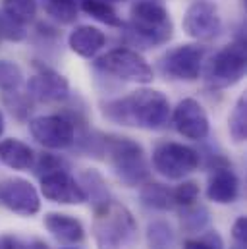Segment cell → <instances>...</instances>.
Wrapping results in <instances>:
<instances>
[{
    "mask_svg": "<svg viewBox=\"0 0 247 249\" xmlns=\"http://www.w3.org/2000/svg\"><path fill=\"white\" fill-rule=\"evenodd\" d=\"M170 101L159 89H137L125 97L106 101L103 105V116L114 124L139 127V129H160L168 124Z\"/></svg>",
    "mask_w": 247,
    "mask_h": 249,
    "instance_id": "cell-1",
    "label": "cell"
},
{
    "mask_svg": "<svg viewBox=\"0 0 247 249\" xmlns=\"http://www.w3.org/2000/svg\"><path fill=\"white\" fill-rule=\"evenodd\" d=\"M129 33L145 49L166 45L174 35L168 8L159 0H135L129 10Z\"/></svg>",
    "mask_w": 247,
    "mask_h": 249,
    "instance_id": "cell-2",
    "label": "cell"
},
{
    "mask_svg": "<svg viewBox=\"0 0 247 249\" xmlns=\"http://www.w3.org/2000/svg\"><path fill=\"white\" fill-rule=\"evenodd\" d=\"M105 155L116 178L125 187H139L149 182L151 166L143 147L124 135H106L103 139Z\"/></svg>",
    "mask_w": 247,
    "mask_h": 249,
    "instance_id": "cell-3",
    "label": "cell"
},
{
    "mask_svg": "<svg viewBox=\"0 0 247 249\" xmlns=\"http://www.w3.org/2000/svg\"><path fill=\"white\" fill-rule=\"evenodd\" d=\"M93 234L101 249H127L137 238V222L127 207L110 199L95 207Z\"/></svg>",
    "mask_w": 247,
    "mask_h": 249,
    "instance_id": "cell-4",
    "label": "cell"
},
{
    "mask_svg": "<svg viewBox=\"0 0 247 249\" xmlns=\"http://www.w3.org/2000/svg\"><path fill=\"white\" fill-rule=\"evenodd\" d=\"M247 70V53L244 41H234L222 47L218 53L211 56V60L203 64V79L209 89H228L240 83Z\"/></svg>",
    "mask_w": 247,
    "mask_h": 249,
    "instance_id": "cell-5",
    "label": "cell"
},
{
    "mask_svg": "<svg viewBox=\"0 0 247 249\" xmlns=\"http://www.w3.org/2000/svg\"><path fill=\"white\" fill-rule=\"evenodd\" d=\"M201 164V155L176 141H162L153 151V168L166 180H184Z\"/></svg>",
    "mask_w": 247,
    "mask_h": 249,
    "instance_id": "cell-6",
    "label": "cell"
},
{
    "mask_svg": "<svg viewBox=\"0 0 247 249\" xmlns=\"http://www.w3.org/2000/svg\"><path fill=\"white\" fill-rule=\"evenodd\" d=\"M97 68L122 81L147 85L155 79L153 68L133 49H112L97 60Z\"/></svg>",
    "mask_w": 247,
    "mask_h": 249,
    "instance_id": "cell-7",
    "label": "cell"
},
{
    "mask_svg": "<svg viewBox=\"0 0 247 249\" xmlns=\"http://www.w3.org/2000/svg\"><path fill=\"white\" fill-rule=\"evenodd\" d=\"M205 54H207V47H203L199 43L178 45L162 56L160 68H162L164 75H168L172 79L195 81L201 77Z\"/></svg>",
    "mask_w": 247,
    "mask_h": 249,
    "instance_id": "cell-8",
    "label": "cell"
},
{
    "mask_svg": "<svg viewBox=\"0 0 247 249\" xmlns=\"http://www.w3.org/2000/svg\"><path fill=\"white\" fill-rule=\"evenodd\" d=\"M182 25L195 41H214L222 31L218 6L211 0H193L185 10Z\"/></svg>",
    "mask_w": 247,
    "mask_h": 249,
    "instance_id": "cell-9",
    "label": "cell"
},
{
    "mask_svg": "<svg viewBox=\"0 0 247 249\" xmlns=\"http://www.w3.org/2000/svg\"><path fill=\"white\" fill-rule=\"evenodd\" d=\"M29 133L47 149H68L75 141V124L62 114L37 116L29 120Z\"/></svg>",
    "mask_w": 247,
    "mask_h": 249,
    "instance_id": "cell-10",
    "label": "cell"
},
{
    "mask_svg": "<svg viewBox=\"0 0 247 249\" xmlns=\"http://www.w3.org/2000/svg\"><path fill=\"white\" fill-rule=\"evenodd\" d=\"M0 203L19 216H33L41 211L39 191L29 180L18 176L0 182Z\"/></svg>",
    "mask_w": 247,
    "mask_h": 249,
    "instance_id": "cell-11",
    "label": "cell"
},
{
    "mask_svg": "<svg viewBox=\"0 0 247 249\" xmlns=\"http://www.w3.org/2000/svg\"><path fill=\"white\" fill-rule=\"evenodd\" d=\"M170 114H172V122H174L176 131L180 135H184L185 139L203 141L211 131L207 110L195 99H182Z\"/></svg>",
    "mask_w": 247,
    "mask_h": 249,
    "instance_id": "cell-12",
    "label": "cell"
},
{
    "mask_svg": "<svg viewBox=\"0 0 247 249\" xmlns=\"http://www.w3.org/2000/svg\"><path fill=\"white\" fill-rule=\"evenodd\" d=\"M41 193L60 205H81L87 201L83 187L68 170H54L41 176Z\"/></svg>",
    "mask_w": 247,
    "mask_h": 249,
    "instance_id": "cell-13",
    "label": "cell"
},
{
    "mask_svg": "<svg viewBox=\"0 0 247 249\" xmlns=\"http://www.w3.org/2000/svg\"><path fill=\"white\" fill-rule=\"evenodd\" d=\"M27 91H29V97L35 99L37 103H47V105L62 103L70 97V83L56 70L43 66L35 75L29 77Z\"/></svg>",
    "mask_w": 247,
    "mask_h": 249,
    "instance_id": "cell-14",
    "label": "cell"
},
{
    "mask_svg": "<svg viewBox=\"0 0 247 249\" xmlns=\"http://www.w3.org/2000/svg\"><path fill=\"white\" fill-rule=\"evenodd\" d=\"M207 197L216 205H230L240 197V178L232 170V164H218L211 168L207 182Z\"/></svg>",
    "mask_w": 247,
    "mask_h": 249,
    "instance_id": "cell-15",
    "label": "cell"
},
{
    "mask_svg": "<svg viewBox=\"0 0 247 249\" xmlns=\"http://www.w3.org/2000/svg\"><path fill=\"white\" fill-rule=\"evenodd\" d=\"M45 228L62 244H79L85 240V228L83 224L71 216V214H64V213H47L43 218Z\"/></svg>",
    "mask_w": 247,
    "mask_h": 249,
    "instance_id": "cell-16",
    "label": "cell"
},
{
    "mask_svg": "<svg viewBox=\"0 0 247 249\" xmlns=\"http://www.w3.org/2000/svg\"><path fill=\"white\" fill-rule=\"evenodd\" d=\"M68 45L75 54L83 58H93L106 45V35L95 25H77L70 33Z\"/></svg>",
    "mask_w": 247,
    "mask_h": 249,
    "instance_id": "cell-17",
    "label": "cell"
},
{
    "mask_svg": "<svg viewBox=\"0 0 247 249\" xmlns=\"http://www.w3.org/2000/svg\"><path fill=\"white\" fill-rule=\"evenodd\" d=\"M0 162L12 170H27L35 162V153L21 139L8 137L0 141Z\"/></svg>",
    "mask_w": 247,
    "mask_h": 249,
    "instance_id": "cell-18",
    "label": "cell"
},
{
    "mask_svg": "<svg viewBox=\"0 0 247 249\" xmlns=\"http://www.w3.org/2000/svg\"><path fill=\"white\" fill-rule=\"evenodd\" d=\"M79 186L83 187L85 191V197L93 201V207H99V205H105L106 201H110V191L106 186V180L103 178V174L95 168H87L81 172L79 176Z\"/></svg>",
    "mask_w": 247,
    "mask_h": 249,
    "instance_id": "cell-19",
    "label": "cell"
},
{
    "mask_svg": "<svg viewBox=\"0 0 247 249\" xmlns=\"http://www.w3.org/2000/svg\"><path fill=\"white\" fill-rule=\"evenodd\" d=\"M141 203L149 209H157V211H170L176 207L174 197H172V189L164 184L159 182H145L141 187Z\"/></svg>",
    "mask_w": 247,
    "mask_h": 249,
    "instance_id": "cell-20",
    "label": "cell"
},
{
    "mask_svg": "<svg viewBox=\"0 0 247 249\" xmlns=\"http://www.w3.org/2000/svg\"><path fill=\"white\" fill-rule=\"evenodd\" d=\"M77 4H79V10H83L87 16L95 18L97 21H101L108 27H122L124 25L118 12L106 0H77Z\"/></svg>",
    "mask_w": 247,
    "mask_h": 249,
    "instance_id": "cell-21",
    "label": "cell"
},
{
    "mask_svg": "<svg viewBox=\"0 0 247 249\" xmlns=\"http://www.w3.org/2000/svg\"><path fill=\"white\" fill-rule=\"evenodd\" d=\"M209 222H211V213L203 205H195V203L187 205L180 214L182 230L187 234H201L209 226Z\"/></svg>",
    "mask_w": 247,
    "mask_h": 249,
    "instance_id": "cell-22",
    "label": "cell"
},
{
    "mask_svg": "<svg viewBox=\"0 0 247 249\" xmlns=\"http://www.w3.org/2000/svg\"><path fill=\"white\" fill-rule=\"evenodd\" d=\"M45 12L62 25H70L77 19L79 4L77 0H41Z\"/></svg>",
    "mask_w": 247,
    "mask_h": 249,
    "instance_id": "cell-23",
    "label": "cell"
},
{
    "mask_svg": "<svg viewBox=\"0 0 247 249\" xmlns=\"http://www.w3.org/2000/svg\"><path fill=\"white\" fill-rule=\"evenodd\" d=\"M37 8H39L37 0H2V12L21 25L35 19Z\"/></svg>",
    "mask_w": 247,
    "mask_h": 249,
    "instance_id": "cell-24",
    "label": "cell"
},
{
    "mask_svg": "<svg viewBox=\"0 0 247 249\" xmlns=\"http://www.w3.org/2000/svg\"><path fill=\"white\" fill-rule=\"evenodd\" d=\"M228 131L236 143H244L247 139V103L246 95H242L228 118Z\"/></svg>",
    "mask_w": 247,
    "mask_h": 249,
    "instance_id": "cell-25",
    "label": "cell"
},
{
    "mask_svg": "<svg viewBox=\"0 0 247 249\" xmlns=\"http://www.w3.org/2000/svg\"><path fill=\"white\" fill-rule=\"evenodd\" d=\"M147 242L153 249H172L176 238H174V232L168 222L155 220L147 228Z\"/></svg>",
    "mask_w": 247,
    "mask_h": 249,
    "instance_id": "cell-26",
    "label": "cell"
},
{
    "mask_svg": "<svg viewBox=\"0 0 247 249\" xmlns=\"http://www.w3.org/2000/svg\"><path fill=\"white\" fill-rule=\"evenodd\" d=\"M23 85V70L12 60H0V91L14 93Z\"/></svg>",
    "mask_w": 247,
    "mask_h": 249,
    "instance_id": "cell-27",
    "label": "cell"
},
{
    "mask_svg": "<svg viewBox=\"0 0 247 249\" xmlns=\"http://www.w3.org/2000/svg\"><path fill=\"white\" fill-rule=\"evenodd\" d=\"M27 37V31L21 23H18L16 19H12L8 14H4L0 10V43L2 41H10V43H21Z\"/></svg>",
    "mask_w": 247,
    "mask_h": 249,
    "instance_id": "cell-28",
    "label": "cell"
},
{
    "mask_svg": "<svg viewBox=\"0 0 247 249\" xmlns=\"http://www.w3.org/2000/svg\"><path fill=\"white\" fill-rule=\"evenodd\" d=\"M184 249H224V240L216 230H209L201 232L199 238L185 240Z\"/></svg>",
    "mask_w": 247,
    "mask_h": 249,
    "instance_id": "cell-29",
    "label": "cell"
},
{
    "mask_svg": "<svg viewBox=\"0 0 247 249\" xmlns=\"http://www.w3.org/2000/svg\"><path fill=\"white\" fill-rule=\"evenodd\" d=\"M172 197H174V203L180 205V207L193 205L199 199V184L193 182V180H184L180 186L172 189Z\"/></svg>",
    "mask_w": 247,
    "mask_h": 249,
    "instance_id": "cell-30",
    "label": "cell"
},
{
    "mask_svg": "<svg viewBox=\"0 0 247 249\" xmlns=\"http://www.w3.org/2000/svg\"><path fill=\"white\" fill-rule=\"evenodd\" d=\"M33 166H35V172L39 178L49 174V172H54V170H68V162L62 157L51 155V153L39 155V159H37V162H33Z\"/></svg>",
    "mask_w": 247,
    "mask_h": 249,
    "instance_id": "cell-31",
    "label": "cell"
},
{
    "mask_svg": "<svg viewBox=\"0 0 247 249\" xmlns=\"http://www.w3.org/2000/svg\"><path fill=\"white\" fill-rule=\"evenodd\" d=\"M232 238H234V244H244V246H247L246 216H238V220L234 222V226H232Z\"/></svg>",
    "mask_w": 247,
    "mask_h": 249,
    "instance_id": "cell-32",
    "label": "cell"
},
{
    "mask_svg": "<svg viewBox=\"0 0 247 249\" xmlns=\"http://www.w3.org/2000/svg\"><path fill=\"white\" fill-rule=\"evenodd\" d=\"M0 249H29V246L14 234H0Z\"/></svg>",
    "mask_w": 247,
    "mask_h": 249,
    "instance_id": "cell-33",
    "label": "cell"
},
{
    "mask_svg": "<svg viewBox=\"0 0 247 249\" xmlns=\"http://www.w3.org/2000/svg\"><path fill=\"white\" fill-rule=\"evenodd\" d=\"M29 249H51L45 242H41V240H35L31 246H29Z\"/></svg>",
    "mask_w": 247,
    "mask_h": 249,
    "instance_id": "cell-34",
    "label": "cell"
},
{
    "mask_svg": "<svg viewBox=\"0 0 247 249\" xmlns=\"http://www.w3.org/2000/svg\"><path fill=\"white\" fill-rule=\"evenodd\" d=\"M4 127H6V122H4V114H2V110H0V135L4 133Z\"/></svg>",
    "mask_w": 247,
    "mask_h": 249,
    "instance_id": "cell-35",
    "label": "cell"
},
{
    "mask_svg": "<svg viewBox=\"0 0 247 249\" xmlns=\"http://www.w3.org/2000/svg\"><path fill=\"white\" fill-rule=\"evenodd\" d=\"M247 246H244V244H234V246H232V249H246Z\"/></svg>",
    "mask_w": 247,
    "mask_h": 249,
    "instance_id": "cell-36",
    "label": "cell"
},
{
    "mask_svg": "<svg viewBox=\"0 0 247 249\" xmlns=\"http://www.w3.org/2000/svg\"><path fill=\"white\" fill-rule=\"evenodd\" d=\"M106 2H125V0H106Z\"/></svg>",
    "mask_w": 247,
    "mask_h": 249,
    "instance_id": "cell-37",
    "label": "cell"
},
{
    "mask_svg": "<svg viewBox=\"0 0 247 249\" xmlns=\"http://www.w3.org/2000/svg\"><path fill=\"white\" fill-rule=\"evenodd\" d=\"M66 249H77V248H66Z\"/></svg>",
    "mask_w": 247,
    "mask_h": 249,
    "instance_id": "cell-38",
    "label": "cell"
}]
</instances>
